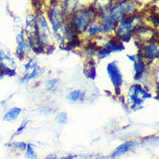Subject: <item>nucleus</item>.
<instances>
[{
  "mask_svg": "<svg viewBox=\"0 0 159 159\" xmlns=\"http://www.w3.org/2000/svg\"><path fill=\"white\" fill-rule=\"evenodd\" d=\"M11 147H12L13 149L19 150V151H25L27 144L23 142H13L11 143Z\"/></svg>",
  "mask_w": 159,
  "mask_h": 159,
  "instance_id": "39448f33",
  "label": "nucleus"
},
{
  "mask_svg": "<svg viewBox=\"0 0 159 159\" xmlns=\"http://www.w3.org/2000/svg\"><path fill=\"white\" fill-rule=\"evenodd\" d=\"M134 143L132 142H128V143H125L124 144H122L119 147H117L116 148V150L114 151V153H113V157H118V156H120L121 154H124L125 153L126 151H128L130 149V148H132L134 146Z\"/></svg>",
  "mask_w": 159,
  "mask_h": 159,
  "instance_id": "7ed1b4c3",
  "label": "nucleus"
},
{
  "mask_svg": "<svg viewBox=\"0 0 159 159\" xmlns=\"http://www.w3.org/2000/svg\"><path fill=\"white\" fill-rule=\"evenodd\" d=\"M80 95H81V92L79 90H75L68 95V98L71 101H77L80 98Z\"/></svg>",
  "mask_w": 159,
  "mask_h": 159,
  "instance_id": "423d86ee",
  "label": "nucleus"
},
{
  "mask_svg": "<svg viewBox=\"0 0 159 159\" xmlns=\"http://www.w3.org/2000/svg\"><path fill=\"white\" fill-rule=\"evenodd\" d=\"M21 113V109L18 107H12L8 110L3 116V121L4 122H12L16 120L17 116Z\"/></svg>",
  "mask_w": 159,
  "mask_h": 159,
  "instance_id": "f03ea898",
  "label": "nucleus"
},
{
  "mask_svg": "<svg viewBox=\"0 0 159 159\" xmlns=\"http://www.w3.org/2000/svg\"><path fill=\"white\" fill-rule=\"evenodd\" d=\"M57 118L59 120L58 121L59 123H63V124L65 123V121H67V116H66V115H65V113H61V114H59Z\"/></svg>",
  "mask_w": 159,
  "mask_h": 159,
  "instance_id": "0eeeda50",
  "label": "nucleus"
},
{
  "mask_svg": "<svg viewBox=\"0 0 159 159\" xmlns=\"http://www.w3.org/2000/svg\"><path fill=\"white\" fill-rule=\"evenodd\" d=\"M26 152H25V156L28 159H38L37 157V154H36V152L33 150V148L31 147L30 144H28L27 147H26Z\"/></svg>",
  "mask_w": 159,
  "mask_h": 159,
  "instance_id": "20e7f679",
  "label": "nucleus"
},
{
  "mask_svg": "<svg viewBox=\"0 0 159 159\" xmlns=\"http://www.w3.org/2000/svg\"><path fill=\"white\" fill-rule=\"evenodd\" d=\"M108 70H109V73L110 76L111 78L112 81L114 83V84L116 85H120L121 83H122V76H121L119 70L117 69V67L115 65H112V64L109 65L108 66Z\"/></svg>",
  "mask_w": 159,
  "mask_h": 159,
  "instance_id": "f257e3e1",
  "label": "nucleus"
},
{
  "mask_svg": "<svg viewBox=\"0 0 159 159\" xmlns=\"http://www.w3.org/2000/svg\"><path fill=\"white\" fill-rule=\"evenodd\" d=\"M74 157L72 156H67V157H63L62 159H73Z\"/></svg>",
  "mask_w": 159,
  "mask_h": 159,
  "instance_id": "6e6552de",
  "label": "nucleus"
}]
</instances>
